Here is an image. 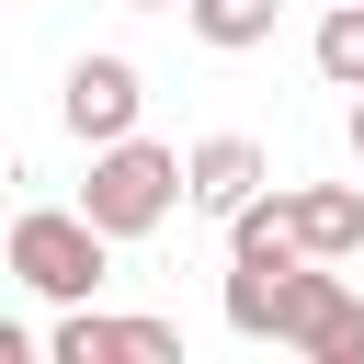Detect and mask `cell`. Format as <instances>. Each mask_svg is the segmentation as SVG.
<instances>
[{
  "label": "cell",
  "instance_id": "6da1fadb",
  "mask_svg": "<svg viewBox=\"0 0 364 364\" xmlns=\"http://www.w3.org/2000/svg\"><path fill=\"white\" fill-rule=\"evenodd\" d=\"M228 330L284 341L307 364H364V296L330 262H228Z\"/></svg>",
  "mask_w": 364,
  "mask_h": 364
},
{
  "label": "cell",
  "instance_id": "8992f818",
  "mask_svg": "<svg viewBox=\"0 0 364 364\" xmlns=\"http://www.w3.org/2000/svg\"><path fill=\"white\" fill-rule=\"evenodd\" d=\"M262 182H273V159H262L250 136H193V216H216V228H228Z\"/></svg>",
  "mask_w": 364,
  "mask_h": 364
},
{
  "label": "cell",
  "instance_id": "3957f363",
  "mask_svg": "<svg viewBox=\"0 0 364 364\" xmlns=\"http://www.w3.org/2000/svg\"><path fill=\"white\" fill-rule=\"evenodd\" d=\"M80 205H91L114 239H148V228H171V205H193V148H159V136H114V148H91Z\"/></svg>",
  "mask_w": 364,
  "mask_h": 364
},
{
  "label": "cell",
  "instance_id": "5b68a950",
  "mask_svg": "<svg viewBox=\"0 0 364 364\" xmlns=\"http://www.w3.org/2000/svg\"><path fill=\"white\" fill-rule=\"evenodd\" d=\"M46 364H182V330H171V318H102V307H57Z\"/></svg>",
  "mask_w": 364,
  "mask_h": 364
},
{
  "label": "cell",
  "instance_id": "7c38bea8",
  "mask_svg": "<svg viewBox=\"0 0 364 364\" xmlns=\"http://www.w3.org/2000/svg\"><path fill=\"white\" fill-rule=\"evenodd\" d=\"M23 11H34V0H23Z\"/></svg>",
  "mask_w": 364,
  "mask_h": 364
},
{
  "label": "cell",
  "instance_id": "ba28073f",
  "mask_svg": "<svg viewBox=\"0 0 364 364\" xmlns=\"http://www.w3.org/2000/svg\"><path fill=\"white\" fill-rule=\"evenodd\" d=\"M273 11H284V0H182L193 46H216V57H250V46H273Z\"/></svg>",
  "mask_w": 364,
  "mask_h": 364
},
{
  "label": "cell",
  "instance_id": "8fae6325",
  "mask_svg": "<svg viewBox=\"0 0 364 364\" xmlns=\"http://www.w3.org/2000/svg\"><path fill=\"white\" fill-rule=\"evenodd\" d=\"M125 11H171V0H125Z\"/></svg>",
  "mask_w": 364,
  "mask_h": 364
},
{
  "label": "cell",
  "instance_id": "30bf717a",
  "mask_svg": "<svg viewBox=\"0 0 364 364\" xmlns=\"http://www.w3.org/2000/svg\"><path fill=\"white\" fill-rule=\"evenodd\" d=\"M353 159H364V91H353Z\"/></svg>",
  "mask_w": 364,
  "mask_h": 364
},
{
  "label": "cell",
  "instance_id": "277c9868",
  "mask_svg": "<svg viewBox=\"0 0 364 364\" xmlns=\"http://www.w3.org/2000/svg\"><path fill=\"white\" fill-rule=\"evenodd\" d=\"M57 114H68V136L80 148H114V136H136V114H148V80H136V57H68V91H57Z\"/></svg>",
  "mask_w": 364,
  "mask_h": 364
},
{
  "label": "cell",
  "instance_id": "9c48e42d",
  "mask_svg": "<svg viewBox=\"0 0 364 364\" xmlns=\"http://www.w3.org/2000/svg\"><path fill=\"white\" fill-rule=\"evenodd\" d=\"M307 57H318V80H330V91H364V0H330V11H318V34H307Z\"/></svg>",
  "mask_w": 364,
  "mask_h": 364
},
{
  "label": "cell",
  "instance_id": "52a82bcc",
  "mask_svg": "<svg viewBox=\"0 0 364 364\" xmlns=\"http://www.w3.org/2000/svg\"><path fill=\"white\" fill-rule=\"evenodd\" d=\"M284 205H296L307 262H353V250H364V193H353V182H296Z\"/></svg>",
  "mask_w": 364,
  "mask_h": 364
},
{
  "label": "cell",
  "instance_id": "7a4b0ae2",
  "mask_svg": "<svg viewBox=\"0 0 364 364\" xmlns=\"http://www.w3.org/2000/svg\"><path fill=\"white\" fill-rule=\"evenodd\" d=\"M114 250H125V239H114L91 205H23L0 262H11V284H23V296H46V307H91V296H102V273H114Z\"/></svg>",
  "mask_w": 364,
  "mask_h": 364
}]
</instances>
